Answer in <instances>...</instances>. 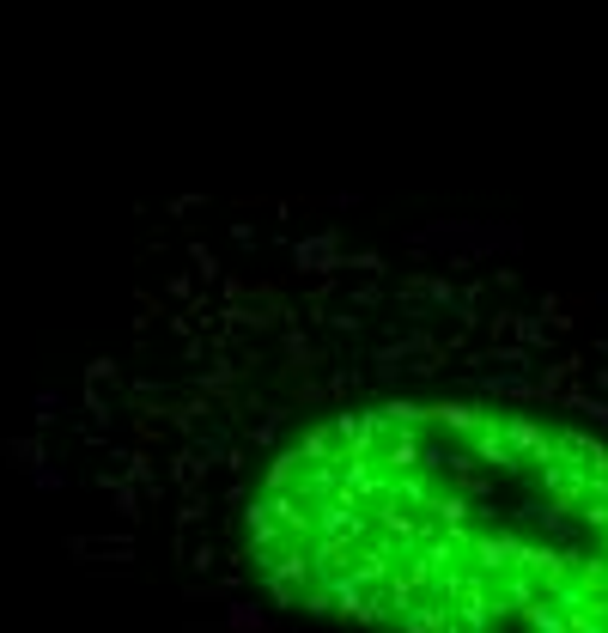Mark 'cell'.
Instances as JSON below:
<instances>
[{
	"mask_svg": "<svg viewBox=\"0 0 608 633\" xmlns=\"http://www.w3.org/2000/svg\"><path fill=\"white\" fill-rule=\"evenodd\" d=\"M244 548L359 633H608V433L511 396L359 402L262 463Z\"/></svg>",
	"mask_w": 608,
	"mask_h": 633,
	"instance_id": "obj_1",
	"label": "cell"
}]
</instances>
